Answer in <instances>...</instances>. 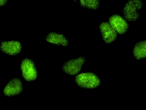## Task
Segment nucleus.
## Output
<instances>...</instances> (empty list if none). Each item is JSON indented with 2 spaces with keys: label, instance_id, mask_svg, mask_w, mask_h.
Returning <instances> with one entry per match:
<instances>
[{
  "label": "nucleus",
  "instance_id": "obj_1",
  "mask_svg": "<svg viewBox=\"0 0 146 110\" xmlns=\"http://www.w3.org/2000/svg\"><path fill=\"white\" fill-rule=\"evenodd\" d=\"M143 6L141 0H129L124 5L122 13L125 19L129 22H133L138 20L140 17L139 11Z\"/></svg>",
  "mask_w": 146,
  "mask_h": 110
},
{
  "label": "nucleus",
  "instance_id": "obj_2",
  "mask_svg": "<svg viewBox=\"0 0 146 110\" xmlns=\"http://www.w3.org/2000/svg\"><path fill=\"white\" fill-rule=\"evenodd\" d=\"M75 80L78 86L86 88H95L100 84L99 77L91 72L80 73L76 77Z\"/></svg>",
  "mask_w": 146,
  "mask_h": 110
},
{
  "label": "nucleus",
  "instance_id": "obj_3",
  "mask_svg": "<svg viewBox=\"0 0 146 110\" xmlns=\"http://www.w3.org/2000/svg\"><path fill=\"white\" fill-rule=\"evenodd\" d=\"M23 76L27 81L35 80L37 77V73L34 62L31 60L25 58L22 62L21 66Z\"/></svg>",
  "mask_w": 146,
  "mask_h": 110
},
{
  "label": "nucleus",
  "instance_id": "obj_4",
  "mask_svg": "<svg viewBox=\"0 0 146 110\" xmlns=\"http://www.w3.org/2000/svg\"><path fill=\"white\" fill-rule=\"evenodd\" d=\"M85 61V58L82 56L69 60L64 64L62 70L69 74L75 75L80 71Z\"/></svg>",
  "mask_w": 146,
  "mask_h": 110
},
{
  "label": "nucleus",
  "instance_id": "obj_5",
  "mask_svg": "<svg viewBox=\"0 0 146 110\" xmlns=\"http://www.w3.org/2000/svg\"><path fill=\"white\" fill-rule=\"evenodd\" d=\"M99 28L102 39L105 43H111L116 39L117 33L108 22H102L99 25Z\"/></svg>",
  "mask_w": 146,
  "mask_h": 110
},
{
  "label": "nucleus",
  "instance_id": "obj_6",
  "mask_svg": "<svg viewBox=\"0 0 146 110\" xmlns=\"http://www.w3.org/2000/svg\"><path fill=\"white\" fill-rule=\"evenodd\" d=\"M109 23L117 33L122 34L127 30L129 25L126 20L120 16L115 14L109 19Z\"/></svg>",
  "mask_w": 146,
  "mask_h": 110
},
{
  "label": "nucleus",
  "instance_id": "obj_7",
  "mask_svg": "<svg viewBox=\"0 0 146 110\" xmlns=\"http://www.w3.org/2000/svg\"><path fill=\"white\" fill-rule=\"evenodd\" d=\"M20 42L18 41H4L0 45V50L3 52L10 55L19 53L22 49Z\"/></svg>",
  "mask_w": 146,
  "mask_h": 110
},
{
  "label": "nucleus",
  "instance_id": "obj_8",
  "mask_svg": "<svg viewBox=\"0 0 146 110\" xmlns=\"http://www.w3.org/2000/svg\"><path fill=\"white\" fill-rule=\"evenodd\" d=\"M22 90L21 81L18 78H15L10 81L6 85L3 93L6 96H13L19 94Z\"/></svg>",
  "mask_w": 146,
  "mask_h": 110
},
{
  "label": "nucleus",
  "instance_id": "obj_9",
  "mask_svg": "<svg viewBox=\"0 0 146 110\" xmlns=\"http://www.w3.org/2000/svg\"><path fill=\"white\" fill-rule=\"evenodd\" d=\"M46 40L53 44L66 46L68 44V40L62 34L52 32L45 37Z\"/></svg>",
  "mask_w": 146,
  "mask_h": 110
},
{
  "label": "nucleus",
  "instance_id": "obj_10",
  "mask_svg": "<svg viewBox=\"0 0 146 110\" xmlns=\"http://www.w3.org/2000/svg\"><path fill=\"white\" fill-rule=\"evenodd\" d=\"M133 54L137 60H141L145 58L146 56V41H141L137 42L134 46Z\"/></svg>",
  "mask_w": 146,
  "mask_h": 110
},
{
  "label": "nucleus",
  "instance_id": "obj_11",
  "mask_svg": "<svg viewBox=\"0 0 146 110\" xmlns=\"http://www.w3.org/2000/svg\"><path fill=\"white\" fill-rule=\"evenodd\" d=\"M80 5L83 7L94 10L97 9L100 5V1L98 0H81L80 1Z\"/></svg>",
  "mask_w": 146,
  "mask_h": 110
},
{
  "label": "nucleus",
  "instance_id": "obj_12",
  "mask_svg": "<svg viewBox=\"0 0 146 110\" xmlns=\"http://www.w3.org/2000/svg\"><path fill=\"white\" fill-rule=\"evenodd\" d=\"M7 0H0V6H2L6 4Z\"/></svg>",
  "mask_w": 146,
  "mask_h": 110
}]
</instances>
